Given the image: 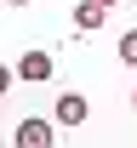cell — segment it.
Wrapping results in <instances>:
<instances>
[{
  "instance_id": "1",
  "label": "cell",
  "mask_w": 137,
  "mask_h": 148,
  "mask_svg": "<svg viewBox=\"0 0 137 148\" xmlns=\"http://www.w3.org/2000/svg\"><path fill=\"white\" fill-rule=\"evenodd\" d=\"M57 143V120H23L17 125V148H52Z\"/></svg>"
},
{
  "instance_id": "2",
  "label": "cell",
  "mask_w": 137,
  "mask_h": 148,
  "mask_svg": "<svg viewBox=\"0 0 137 148\" xmlns=\"http://www.w3.org/2000/svg\"><path fill=\"white\" fill-rule=\"evenodd\" d=\"M86 114H92V103H86V97H80V91H63L57 108H52V120H57V125H86Z\"/></svg>"
},
{
  "instance_id": "3",
  "label": "cell",
  "mask_w": 137,
  "mask_h": 148,
  "mask_svg": "<svg viewBox=\"0 0 137 148\" xmlns=\"http://www.w3.org/2000/svg\"><path fill=\"white\" fill-rule=\"evenodd\" d=\"M109 12H114V6H103V0H80V6H74V29H80V34H97Z\"/></svg>"
},
{
  "instance_id": "4",
  "label": "cell",
  "mask_w": 137,
  "mask_h": 148,
  "mask_svg": "<svg viewBox=\"0 0 137 148\" xmlns=\"http://www.w3.org/2000/svg\"><path fill=\"white\" fill-rule=\"evenodd\" d=\"M17 80H29V86L52 80V57H46V51H23L17 57Z\"/></svg>"
},
{
  "instance_id": "5",
  "label": "cell",
  "mask_w": 137,
  "mask_h": 148,
  "mask_svg": "<svg viewBox=\"0 0 137 148\" xmlns=\"http://www.w3.org/2000/svg\"><path fill=\"white\" fill-rule=\"evenodd\" d=\"M120 63H126V69H137V29H131V34H120Z\"/></svg>"
},
{
  "instance_id": "6",
  "label": "cell",
  "mask_w": 137,
  "mask_h": 148,
  "mask_svg": "<svg viewBox=\"0 0 137 148\" xmlns=\"http://www.w3.org/2000/svg\"><path fill=\"white\" fill-rule=\"evenodd\" d=\"M6 6H34V0H6Z\"/></svg>"
},
{
  "instance_id": "7",
  "label": "cell",
  "mask_w": 137,
  "mask_h": 148,
  "mask_svg": "<svg viewBox=\"0 0 137 148\" xmlns=\"http://www.w3.org/2000/svg\"><path fill=\"white\" fill-rule=\"evenodd\" d=\"M103 6H120V0H103Z\"/></svg>"
},
{
  "instance_id": "8",
  "label": "cell",
  "mask_w": 137,
  "mask_h": 148,
  "mask_svg": "<svg viewBox=\"0 0 137 148\" xmlns=\"http://www.w3.org/2000/svg\"><path fill=\"white\" fill-rule=\"evenodd\" d=\"M131 108H137V91H131Z\"/></svg>"
}]
</instances>
